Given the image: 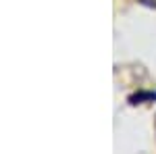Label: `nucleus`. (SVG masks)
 I'll use <instances>...</instances> for the list:
<instances>
[{"mask_svg": "<svg viewBox=\"0 0 156 154\" xmlns=\"http://www.w3.org/2000/svg\"><path fill=\"white\" fill-rule=\"evenodd\" d=\"M156 92H137V94L129 96V104L137 106V104H146V102H154Z\"/></svg>", "mask_w": 156, "mask_h": 154, "instance_id": "f257e3e1", "label": "nucleus"}, {"mask_svg": "<svg viewBox=\"0 0 156 154\" xmlns=\"http://www.w3.org/2000/svg\"><path fill=\"white\" fill-rule=\"evenodd\" d=\"M137 2L144 6H150V9H156V0H137Z\"/></svg>", "mask_w": 156, "mask_h": 154, "instance_id": "f03ea898", "label": "nucleus"}]
</instances>
